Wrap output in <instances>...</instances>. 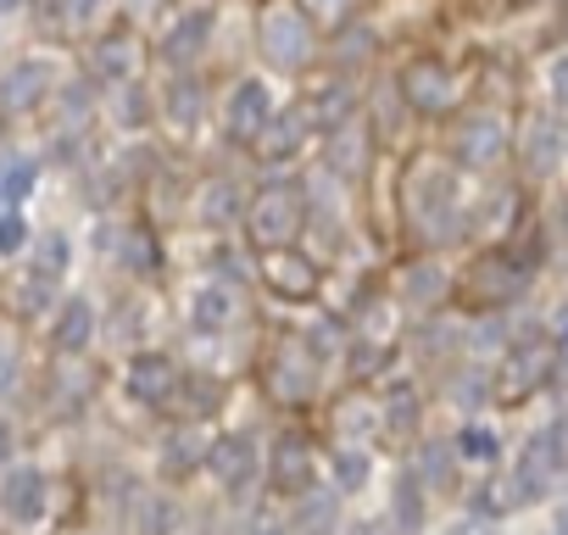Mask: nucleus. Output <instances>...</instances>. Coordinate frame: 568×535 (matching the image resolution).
<instances>
[{
  "instance_id": "nucleus-1",
  "label": "nucleus",
  "mask_w": 568,
  "mask_h": 535,
  "mask_svg": "<svg viewBox=\"0 0 568 535\" xmlns=\"http://www.w3.org/2000/svg\"><path fill=\"white\" fill-rule=\"evenodd\" d=\"M256 40H262V57L278 73H296L313 57V23H307L302 7H291V0H278V7H267L256 18Z\"/></svg>"
},
{
  "instance_id": "nucleus-2",
  "label": "nucleus",
  "mask_w": 568,
  "mask_h": 535,
  "mask_svg": "<svg viewBox=\"0 0 568 535\" xmlns=\"http://www.w3.org/2000/svg\"><path fill=\"white\" fill-rule=\"evenodd\" d=\"M302 223H307V201H302L296 190H284V184L262 190V195L251 201V212H245L251 240H256V245H267V251L291 245V240L302 234Z\"/></svg>"
},
{
  "instance_id": "nucleus-3",
  "label": "nucleus",
  "mask_w": 568,
  "mask_h": 535,
  "mask_svg": "<svg viewBox=\"0 0 568 535\" xmlns=\"http://www.w3.org/2000/svg\"><path fill=\"white\" fill-rule=\"evenodd\" d=\"M452 195H457L452 168H440L435 157L413 162V179H407V206H413V218H418V223H429V229L452 223Z\"/></svg>"
},
{
  "instance_id": "nucleus-4",
  "label": "nucleus",
  "mask_w": 568,
  "mask_h": 535,
  "mask_svg": "<svg viewBox=\"0 0 568 535\" xmlns=\"http://www.w3.org/2000/svg\"><path fill=\"white\" fill-rule=\"evenodd\" d=\"M262 280H267V291H278V296L307 302V296L318 291V268H313L302 251L278 245V251H267V262H262Z\"/></svg>"
},
{
  "instance_id": "nucleus-5",
  "label": "nucleus",
  "mask_w": 568,
  "mask_h": 535,
  "mask_svg": "<svg viewBox=\"0 0 568 535\" xmlns=\"http://www.w3.org/2000/svg\"><path fill=\"white\" fill-rule=\"evenodd\" d=\"M402 90H407V101H413L418 112H446V107L457 101V84H452V73H446L435 57H418V62H407V73H402Z\"/></svg>"
},
{
  "instance_id": "nucleus-6",
  "label": "nucleus",
  "mask_w": 568,
  "mask_h": 535,
  "mask_svg": "<svg viewBox=\"0 0 568 535\" xmlns=\"http://www.w3.org/2000/svg\"><path fill=\"white\" fill-rule=\"evenodd\" d=\"M267 480H273V491H284V496H307V491H313V452H307L302 435H284V441L273 446Z\"/></svg>"
},
{
  "instance_id": "nucleus-7",
  "label": "nucleus",
  "mask_w": 568,
  "mask_h": 535,
  "mask_svg": "<svg viewBox=\"0 0 568 535\" xmlns=\"http://www.w3.org/2000/svg\"><path fill=\"white\" fill-rule=\"evenodd\" d=\"M123 391L134 396V402H168L173 391H179V369H173V357H162V352H140L134 363H129V374H123Z\"/></svg>"
},
{
  "instance_id": "nucleus-8",
  "label": "nucleus",
  "mask_w": 568,
  "mask_h": 535,
  "mask_svg": "<svg viewBox=\"0 0 568 535\" xmlns=\"http://www.w3.org/2000/svg\"><path fill=\"white\" fill-rule=\"evenodd\" d=\"M45 474L40 468H7V480H0V513L18 518V524H34L45 513Z\"/></svg>"
},
{
  "instance_id": "nucleus-9",
  "label": "nucleus",
  "mask_w": 568,
  "mask_h": 535,
  "mask_svg": "<svg viewBox=\"0 0 568 535\" xmlns=\"http://www.w3.org/2000/svg\"><path fill=\"white\" fill-rule=\"evenodd\" d=\"M51 84H57L51 62H18L7 79H0V107L7 112H34L51 95Z\"/></svg>"
},
{
  "instance_id": "nucleus-10",
  "label": "nucleus",
  "mask_w": 568,
  "mask_h": 535,
  "mask_svg": "<svg viewBox=\"0 0 568 535\" xmlns=\"http://www.w3.org/2000/svg\"><path fill=\"white\" fill-rule=\"evenodd\" d=\"M267 118H273L267 84H262V79H245V84L229 95V134H234V140H256Z\"/></svg>"
},
{
  "instance_id": "nucleus-11",
  "label": "nucleus",
  "mask_w": 568,
  "mask_h": 535,
  "mask_svg": "<svg viewBox=\"0 0 568 535\" xmlns=\"http://www.w3.org/2000/svg\"><path fill=\"white\" fill-rule=\"evenodd\" d=\"M507 151V129H501V118H468L463 123V134H457V157L468 162V168H490L496 157Z\"/></svg>"
},
{
  "instance_id": "nucleus-12",
  "label": "nucleus",
  "mask_w": 568,
  "mask_h": 535,
  "mask_svg": "<svg viewBox=\"0 0 568 535\" xmlns=\"http://www.w3.org/2000/svg\"><path fill=\"white\" fill-rule=\"evenodd\" d=\"M267 391H273L278 402H307V396H313V352L291 346L284 357H273V369H267Z\"/></svg>"
},
{
  "instance_id": "nucleus-13",
  "label": "nucleus",
  "mask_w": 568,
  "mask_h": 535,
  "mask_svg": "<svg viewBox=\"0 0 568 535\" xmlns=\"http://www.w3.org/2000/svg\"><path fill=\"white\" fill-rule=\"evenodd\" d=\"M206 463H212V474H217L229 491H240V485L256 474V446H251L245 435H223V441L206 446Z\"/></svg>"
},
{
  "instance_id": "nucleus-14",
  "label": "nucleus",
  "mask_w": 568,
  "mask_h": 535,
  "mask_svg": "<svg viewBox=\"0 0 568 535\" xmlns=\"http://www.w3.org/2000/svg\"><path fill=\"white\" fill-rule=\"evenodd\" d=\"M551 357H557V352H551L546 341H524V346L507 357V380H501V391H507V396H524V391H535V385L551 374Z\"/></svg>"
},
{
  "instance_id": "nucleus-15",
  "label": "nucleus",
  "mask_w": 568,
  "mask_h": 535,
  "mask_svg": "<svg viewBox=\"0 0 568 535\" xmlns=\"http://www.w3.org/2000/svg\"><path fill=\"white\" fill-rule=\"evenodd\" d=\"M57 352L62 357H84V346L95 341V307L84 302V296H73V302H62V313H57Z\"/></svg>"
},
{
  "instance_id": "nucleus-16",
  "label": "nucleus",
  "mask_w": 568,
  "mask_h": 535,
  "mask_svg": "<svg viewBox=\"0 0 568 535\" xmlns=\"http://www.w3.org/2000/svg\"><path fill=\"white\" fill-rule=\"evenodd\" d=\"M518 285H524V268H518L513 256H485V262L474 268V280H468V291H474L479 302H507Z\"/></svg>"
},
{
  "instance_id": "nucleus-17",
  "label": "nucleus",
  "mask_w": 568,
  "mask_h": 535,
  "mask_svg": "<svg viewBox=\"0 0 568 535\" xmlns=\"http://www.w3.org/2000/svg\"><path fill=\"white\" fill-rule=\"evenodd\" d=\"M206 34H212V18H206V12H184V18L168 29V40H162V57H168V62H190V57H201Z\"/></svg>"
},
{
  "instance_id": "nucleus-18",
  "label": "nucleus",
  "mask_w": 568,
  "mask_h": 535,
  "mask_svg": "<svg viewBox=\"0 0 568 535\" xmlns=\"http://www.w3.org/2000/svg\"><path fill=\"white\" fill-rule=\"evenodd\" d=\"M329 168H335V173H346V179L368 168V134H363L352 118H346L341 129H329Z\"/></svg>"
},
{
  "instance_id": "nucleus-19",
  "label": "nucleus",
  "mask_w": 568,
  "mask_h": 535,
  "mask_svg": "<svg viewBox=\"0 0 568 535\" xmlns=\"http://www.w3.org/2000/svg\"><path fill=\"white\" fill-rule=\"evenodd\" d=\"M229 319H234V296H229L223 285H201L195 302H190V324H195L201 335H217Z\"/></svg>"
},
{
  "instance_id": "nucleus-20",
  "label": "nucleus",
  "mask_w": 568,
  "mask_h": 535,
  "mask_svg": "<svg viewBox=\"0 0 568 535\" xmlns=\"http://www.w3.org/2000/svg\"><path fill=\"white\" fill-rule=\"evenodd\" d=\"M302 129H307V123H302V112H284V118H267V123H262V134H256L251 145H256L262 157H291V151L302 145Z\"/></svg>"
},
{
  "instance_id": "nucleus-21",
  "label": "nucleus",
  "mask_w": 568,
  "mask_h": 535,
  "mask_svg": "<svg viewBox=\"0 0 568 535\" xmlns=\"http://www.w3.org/2000/svg\"><path fill=\"white\" fill-rule=\"evenodd\" d=\"M496 430H485V424H468L463 435H457V457L463 463H496Z\"/></svg>"
},
{
  "instance_id": "nucleus-22",
  "label": "nucleus",
  "mask_w": 568,
  "mask_h": 535,
  "mask_svg": "<svg viewBox=\"0 0 568 535\" xmlns=\"http://www.w3.org/2000/svg\"><path fill=\"white\" fill-rule=\"evenodd\" d=\"M95 68H101L106 79H123V84H129V68H134V51L123 46V34H112V40H101V51H95Z\"/></svg>"
},
{
  "instance_id": "nucleus-23",
  "label": "nucleus",
  "mask_w": 568,
  "mask_h": 535,
  "mask_svg": "<svg viewBox=\"0 0 568 535\" xmlns=\"http://www.w3.org/2000/svg\"><path fill=\"white\" fill-rule=\"evenodd\" d=\"M524 162H529L535 173H546V168L557 162V129L535 123V129H529V140H524Z\"/></svg>"
},
{
  "instance_id": "nucleus-24",
  "label": "nucleus",
  "mask_w": 568,
  "mask_h": 535,
  "mask_svg": "<svg viewBox=\"0 0 568 535\" xmlns=\"http://www.w3.org/2000/svg\"><path fill=\"white\" fill-rule=\"evenodd\" d=\"M195 463H201L195 435H173V441H168V452H162V474H173V480H179V474H190Z\"/></svg>"
},
{
  "instance_id": "nucleus-25",
  "label": "nucleus",
  "mask_w": 568,
  "mask_h": 535,
  "mask_svg": "<svg viewBox=\"0 0 568 535\" xmlns=\"http://www.w3.org/2000/svg\"><path fill=\"white\" fill-rule=\"evenodd\" d=\"M123 256L134 262V274H145V280H151L156 268H162V256H156V240H151L145 229H134V234L123 240Z\"/></svg>"
},
{
  "instance_id": "nucleus-26",
  "label": "nucleus",
  "mask_w": 568,
  "mask_h": 535,
  "mask_svg": "<svg viewBox=\"0 0 568 535\" xmlns=\"http://www.w3.org/2000/svg\"><path fill=\"white\" fill-rule=\"evenodd\" d=\"M195 112H201V84H190V79H184V84H173V95H168V118L190 129V123H195Z\"/></svg>"
},
{
  "instance_id": "nucleus-27",
  "label": "nucleus",
  "mask_w": 568,
  "mask_h": 535,
  "mask_svg": "<svg viewBox=\"0 0 568 535\" xmlns=\"http://www.w3.org/2000/svg\"><path fill=\"white\" fill-rule=\"evenodd\" d=\"M234 218V190L229 184H206V195H201V223H229Z\"/></svg>"
},
{
  "instance_id": "nucleus-28",
  "label": "nucleus",
  "mask_w": 568,
  "mask_h": 535,
  "mask_svg": "<svg viewBox=\"0 0 568 535\" xmlns=\"http://www.w3.org/2000/svg\"><path fill=\"white\" fill-rule=\"evenodd\" d=\"M363 480H368V452H341L335 457V485L341 491H363Z\"/></svg>"
},
{
  "instance_id": "nucleus-29",
  "label": "nucleus",
  "mask_w": 568,
  "mask_h": 535,
  "mask_svg": "<svg viewBox=\"0 0 568 535\" xmlns=\"http://www.w3.org/2000/svg\"><path fill=\"white\" fill-rule=\"evenodd\" d=\"M418 518H424L418 480H402V485H396V524H402V529H418Z\"/></svg>"
},
{
  "instance_id": "nucleus-30",
  "label": "nucleus",
  "mask_w": 568,
  "mask_h": 535,
  "mask_svg": "<svg viewBox=\"0 0 568 535\" xmlns=\"http://www.w3.org/2000/svg\"><path fill=\"white\" fill-rule=\"evenodd\" d=\"M29 190H34V162H12L7 179H0V195H7V201H23Z\"/></svg>"
},
{
  "instance_id": "nucleus-31",
  "label": "nucleus",
  "mask_w": 568,
  "mask_h": 535,
  "mask_svg": "<svg viewBox=\"0 0 568 535\" xmlns=\"http://www.w3.org/2000/svg\"><path fill=\"white\" fill-rule=\"evenodd\" d=\"M23 240H29V223H23V212H0V251H23Z\"/></svg>"
},
{
  "instance_id": "nucleus-32",
  "label": "nucleus",
  "mask_w": 568,
  "mask_h": 535,
  "mask_svg": "<svg viewBox=\"0 0 568 535\" xmlns=\"http://www.w3.org/2000/svg\"><path fill=\"white\" fill-rule=\"evenodd\" d=\"M40 251H45V268H40V274L62 280V274H68V240H62V234H45V240H40Z\"/></svg>"
},
{
  "instance_id": "nucleus-33",
  "label": "nucleus",
  "mask_w": 568,
  "mask_h": 535,
  "mask_svg": "<svg viewBox=\"0 0 568 535\" xmlns=\"http://www.w3.org/2000/svg\"><path fill=\"white\" fill-rule=\"evenodd\" d=\"M179 391H184L190 413H212V407H217V396H223V391H217L212 380H190V385H179Z\"/></svg>"
},
{
  "instance_id": "nucleus-34",
  "label": "nucleus",
  "mask_w": 568,
  "mask_h": 535,
  "mask_svg": "<svg viewBox=\"0 0 568 535\" xmlns=\"http://www.w3.org/2000/svg\"><path fill=\"white\" fill-rule=\"evenodd\" d=\"M407 296L413 302H435L440 296V274H435V268H413V274H407Z\"/></svg>"
},
{
  "instance_id": "nucleus-35",
  "label": "nucleus",
  "mask_w": 568,
  "mask_h": 535,
  "mask_svg": "<svg viewBox=\"0 0 568 535\" xmlns=\"http://www.w3.org/2000/svg\"><path fill=\"white\" fill-rule=\"evenodd\" d=\"M118 118H123V123H134V129H140L145 118H151V107H145V95H140V84H129V90L118 95Z\"/></svg>"
},
{
  "instance_id": "nucleus-36",
  "label": "nucleus",
  "mask_w": 568,
  "mask_h": 535,
  "mask_svg": "<svg viewBox=\"0 0 568 535\" xmlns=\"http://www.w3.org/2000/svg\"><path fill=\"white\" fill-rule=\"evenodd\" d=\"M168 524H173V507L168 502H151L145 507V535H168Z\"/></svg>"
},
{
  "instance_id": "nucleus-37",
  "label": "nucleus",
  "mask_w": 568,
  "mask_h": 535,
  "mask_svg": "<svg viewBox=\"0 0 568 535\" xmlns=\"http://www.w3.org/2000/svg\"><path fill=\"white\" fill-rule=\"evenodd\" d=\"M12 380H18V357H12V346H0V396L12 391Z\"/></svg>"
},
{
  "instance_id": "nucleus-38",
  "label": "nucleus",
  "mask_w": 568,
  "mask_h": 535,
  "mask_svg": "<svg viewBox=\"0 0 568 535\" xmlns=\"http://www.w3.org/2000/svg\"><path fill=\"white\" fill-rule=\"evenodd\" d=\"M551 95H557V101H568V57H557V62H551Z\"/></svg>"
},
{
  "instance_id": "nucleus-39",
  "label": "nucleus",
  "mask_w": 568,
  "mask_h": 535,
  "mask_svg": "<svg viewBox=\"0 0 568 535\" xmlns=\"http://www.w3.org/2000/svg\"><path fill=\"white\" fill-rule=\"evenodd\" d=\"M424 474H429V480H446V474H452V457H446V452H429V457H424Z\"/></svg>"
},
{
  "instance_id": "nucleus-40",
  "label": "nucleus",
  "mask_w": 568,
  "mask_h": 535,
  "mask_svg": "<svg viewBox=\"0 0 568 535\" xmlns=\"http://www.w3.org/2000/svg\"><path fill=\"white\" fill-rule=\"evenodd\" d=\"M7 457H12V424L0 418V463H7Z\"/></svg>"
},
{
  "instance_id": "nucleus-41",
  "label": "nucleus",
  "mask_w": 568,
  "mask_h": 535,
  "mask_svg": "<svg viewBox=\"0 0 568 535\" xmlns=\"http://www.w3.org/2000/svg\"><path fill=\"white\" fill-rule=\"evenodd\" d=\"M95 7H101V0H73V12H79V18H90Z\"/></svg>"
},
{
  "instance_id": "nucleus-42",
  "label": "nucleus",
  "mask_w": 568,
  "mask_h": 535,
  "mask_svg": "<svg viewBox=\"0 0 568 535\" xmlns=\"http://www.w3.org/2000/svg\"><path fill=\"white\" fill-rule=\"evenodd\" d=\"M256 535H291V529H278V524H256Z\"/></svg>"
},
{
  "instance_id": "nucleus-43",
  "label": "nucleus",
  "mask_w": 568,
  "mask_h": 535,
  "mask_svg": "<svg viewBox=\"0 0 568 535\" xmlns=\"http://www.w3.org/2000/svg\"><path fill=\"white\" fill-rule=\"evenodd\" d=\"M557 352H562V363H568V324H562V341H557Z\"/></svg>"
},
{
  "instance_id": "nucleus-44",
  "label": "nucleus",
  "mask_w": 568,
  "mask_h": 535,
  "mask_svg": "<svg viewBox=\"0 0 568 535\" xmlns=\"http://www.w3.org/2000/svg\"><path fill=\"white\" fill-rule=\"evenodd\" d=\"M12 7H23V0H0V12H12Z\"/></svg>"
},
{
  "instance_id": "nucleus-45",
  "label": "nucleus",
  "mask_w": 568,
  "mask_h": 535,
  "mask_svg": "<svg viewBox=\"0 0 568 535\" xmlns=\"http://www.w3.org/2000/svg\"><path fill=\"white\" fill-rule=\"evenodd\" d=\"M562 229H568V206H562Z\"/></svg>"
}]
</instances>
